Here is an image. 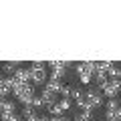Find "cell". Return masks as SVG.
<instances>
[{
    "label": "cell",
    "instance_id": "3957f363",
    "mask_svg": "<svg viewBox=\"0 0 121 121\" xmlns=\"http://www.w3.org/2000/svg\"><path fill=\"white\" fill-rule=\"evenodd\" d=\"M85 97H87V101H89V105H91L93 109L99 107V105H103V95H101L97 89H89V91L85 93Z\"/></svg>",
    "mask_w": 121,
    "mask_h": 121
},
{
    "label": "cell",
    "instance_id": "d4e9b609",
    "mask_svg": "<svg viewBox=\"0 0 121 121\" xmlns=\"http://www.w3.org/2000/svg\"><path fill=\"white\" fill-rule=\"evenodd\" d=\"M51 121H67L65 115H60V117H51Z\"/></svg>",
    "mask_w": 121,
    "mask_h": 121
},
{
    "label": "cell",
    "instance_id": "277c9868",
    "mask_svg": "<svg viewBox=\"0 0 121 121\" xmlns=\"http://www.w3.org/2000/svg\"><path fill=\"white\" fill-rule=\"evenodd\" d=\"M101 91L105 93V97H109V99H115V95L121 91V81H109Z\"/></svg>",
    "mask_w": 121,
    "mask_h": 121
},
{
    "label": "cell",
    "instance_id": "d6986e66",
    "mask_svg": "<svg viewBox=\"0 0 121 121\" xmlns=\"http://www.w3.org/2000/svg\"><path fill=\"white\" fill-rule=\"evenodd\" d=\"M16 65H18V63H4V71H6V73H12V75H14V73L18 71Z\"/></svg>",
    "mask_w": 121,
    "mask_h": 121
},
{
    "label": "cell",
    "instance_id": "6da1fadb",
    "mask_svg": "<svg viewBox=\"0 0 121 121\" xmlns=\"http://www.w3.org/2000/svg\"><path fill=\"white\" fill-rule=\"evenodd\" d=\"M47 65H48V69L52 71L51 77H52V79H59V81H60V79L67 75V71H69L71 63H69V60H48Z\"/></svg>",
    "mask_w": 121,
    "mask_h": 121
},
{
    "label": "cell",
    "instance_id": "ffe728a7",
    "mask_svg": "<svg viewBox=\"0 0 121 121\" xmlns=\"http://www.w3.org/2000/svg\"><path fill=\"white\" fill-rule=\"evenodd\" d=\"M59 105H60V109H63V111H69L73 103H71V99H60V101H59Z\"/></svg>",
    "mask_w": 121,
    "mask_h": 121
},
{
    "label": "cell",
    "instance_id": "484cf974",
    "mask_svg": "<svg viewBox=\"0 0 121 121\" xmlns=\"http://www.w3.org/2000/svg\"><path fill=\"white\" fill-rule=\"evenodd\" d=\"M113 115H115V119H119V121H121V107H119V109H117V111H115V113H113Z\"/></svg>",
    "mask_w": 121,
    "mask_h": 121
},
{
    "label": "cell",
    "instance_id": "5bb4252c",
    "mask_svg": "<svg viewBox=\"0 0 121 121\" xmlns=\"http://www.w3.org/2000/svg\"><path fill=\"white\" fill-rule=\"evenodd\" d=\"M93 77H95V81H97V85H99L101 87V89H103V87L105 85H107V75H103V73H95V75H93Z\"/></svg>",
    "mask_w": 121,
    "mask_h": 121
},
{
    "label": "cell",
    "instance_id": "2e32d148",
    "mask_svg": "<svg viewBox=\"0 0 121 121\" xmlns=\"http://www.w3.org/2000/svg\"><path fill=\"white\" fill-rule=\"evenodd\" d=\"M91 117H93L91 111H81V113L75 115V121H91Z\"/></svg>",
    "mask_w": 121,
    "mask_h": 121
},
{
    "label": "cell",
    "instance_id": "ba28073f",
    "mask_svg": "<svg viewBox=\"0 0 121 121\" xmlns=\"http://www.w3.org/2000/svg\"><path fill=\"white\" fill-rule=\"evenodd\" d=\"M44 89H48V91H52V93H60V89H63V83L59 81V79H48L47 81V85H44Z\"/></svg>",
    "mask_w": 121,
    "mask_h": 121
},
{
    "label": "cell",
    "instance_id": "7a4b0ae2",
    "mask_svg": "<svg viewBox=\"0 0 121 121\" xmlns=\"http://www.w3.org/2000/svg\"><path fill=\"white\" fill-rule=\"evenodd\" d=\"M12 89H14V77H2L0 79V95H2V99H6L12 93Z\"/></svg>",
    "mask_w": 121,
    "mask_h": 121
},
{
    "label": "cell",
    "instance_id": "4316f807",
    "mask_svg": "<svg viewBox=\"0 0 121 121\" xmlns=\"http://www.w3.org/2000/svg\"><path fill=\"white\" fill-rule=\"evenodd\" d=\"M105 121H119V119H115V117H107Z\"/></svg>",
    "mask_w": 121,
    "mask_h": 121
},
{
    "label": "cell",
    "instance_id": "ac0fdd59",
    "mask_svg": "<svg viewBox=\"0 0 121 121\" xmlns=\"http://www.w3.org/2000/svg\"><path fill=\"white\" fill-rule=\"evenodd\" d=\"M60 95H63V99H71V95H73V87L63 85V89H60Z\"/></svg>",
    "mask_w": 121,
    "mask_h": 121
},
{
    "label": "cell",
    "instance_id": "cb8c5ba5",
    "mask_svg": "<svg viewBox=\"0 0 121 121\" xmlns=\"http://www.w3.org/2000/svg\"><path fill=\"white\" fill-rule=\"evenodd\" d=\"M47 63H40V60H35V63H30V69H47Z\"/></svg>",
    "mask_w": 121,
    "mask_h": 121
},
{
    "label": "cell",
    "instance_id": "30bf717a",
    "mask_svg": "<svg viewBox=\"0 0 121 121\" xmlns=\"http://www.w3.org/2000/svg\"><path fill=\"white\" fill-rule=\"evenodd\" d=\"M44 99V103H47V107H51V105H56L55 101H56V93H52V91H48V89H43V95H40Z\"/></svg>",
    "mask_w": 121,
    "mask_h": 121
},
{
    "label": "cell",
    "instance_id": "8fae6325",
    "mask_svg": "<svg viewBox=\"0 0 121 121\" xmlns=\"http://www.w3.org/2000/svg\"><path fill=\"white\" fill-rule=\"evenodd\" d=\"M107 77L111 79V81H121V69L117 65H111V69H109Z\"/></svg>",
    "mask_w": 121,
    "mask_h": 121
},
{
    "label": "cell",
    "instance_id": "52a82bcc",
    "mask_svg": "<svg viewBox=\"0 0 121 121\" xmlns=\"http://www.w3.org/2000/svg\"><path fill=\"white\" fill-rule=\"evenodd\" d=\"M22 115H24V119L26 121H39V111H36V109L35 107H30V105H28V107H22Z\"/></svg>",
    "mask_w": 121,
    "mask_h": 121
},
{
    "label": "cell",
    "instance_id": "5b68a950",
    "mask_svg": "<svg viewBox=\"0 0 121 121\" xmlns=\"http://www.w3.org/2000/svg\"><path fill=\"white\" fill-rule=\"evenodd\" d=\"M30 81L32 85H47V69H30Z\"/></svg>",
    "mask_w": 121,
    "mask_h": 121
},
{
    "label": "cell",
    "instance_id": "8992f818",
    "mask_svg": "<svg viewBox=\"0 0 121 121\" xmlns=\"http://www.w3.org/2000/svg\"><path fill=\"white\" fill-rule=\"evenodd\" d=\"M12 77H14V81H18V83H30V69H20V67H18V71Z\"/></svg>",
    "mask_w": 121,
    "mask_h": 121
},
{
    "label": "cell",
    "instance_id": "603a6c76",
    "mask_svg": "<svg viewBox=\"0 0 121 121\" xmlns=\"http://www.w3.org/2000/svg\"><path fill=\"white\" fill-rule=\"evenodd\" d=\"M71 97L77 101V99H81V97H85V93H83L81 89H73V95H71Z\"/></svg>",
    "mask_w": 121,
    "mask_h": 121
},
{
    "label": "cell",
    "instance_id": "7c38bea8",
    "mask_svg": "<svg viewBox=\"0 0 121 121\" xmlns=\"http://www.w3.org/2000/svg\"><path fill=\"white\" fill-rule=\"evenodd\" d=\"M111 65H113V63H109V60H101V63H97V73L107 75L109 69H111Z\"/></svg>",
    "mask_w": 121,
    "mask_h": 121
},
{
    "label": "cell",
    "instance_id": "44dd1931",
    "mask_svg": "<svg viewBox=\"0 0 121 121\" xmlns=\"http://www.w3.org/2000/svg\"><path fill=\"white\" fill-rule=\"evenodd\" d=\"M44 105H47V103H44L43 97H35V103H32V107H35V109H40V107H44Z\"/></svg>",
    "mask_w": 121,
    "mask_h": 121
},
{
    "label": "cell",
    "instance_id": "7402d4cb",
    "mask_svg": "<svg viewBox=\"0 0 121 121\" xmlns=\"http://www.w3.org/2000/svg\"><path fill=\"white\" fill-rule=\"evenodd\" d=\"M91 77H93V75H81V77H79L81 85H89V83H91Z\"/></svg>",
    "mask_w": 121,
    "mask_h": 121
},
{
    "label": "cell",
    "instance_id": "9c48e42d",
    "mask_svg": "<svg viewBox=\"0 0 121 121\" xmlns=\"http://www.w3.org/2000/svg\"><path fill=\"white\" fill-rule=\"evenodd\" d=\"M0 109H2V113H14L16 111V103L10 99H2L0 101Z\"/></svg>",
    "mask_w": 121,
    "mask_h": 121
},
{
    "label": "cell",
    "instance_id": "4fadbf2b",
    "mask_svg": "<svg viewBox=\"0 0 121 121\" xmlns=\"http://www.w3.org/2000/svg\"><path fill=\"white\" fill-rule=\"evenodd\" d=\"M105 107H107V113H115L119 109V103H117V99H107Z\"/></svg>",
    "mask_w": 121,
    "mask_h": 121
},
{
    "label": "cell",
    "instance_id": "e0dca14e",
    "mask_svg": "<svg viewBox=\"0 0 121 121\" xmlns=\"http://www.w3.org/2000/svg\"><path fill=\"white\" fill-rule=\"evenodd\" d=\"M2 121H20V115L16 111L14 113H2Z\"/></svg>",
    "mask_w": 121,
    "mask_h": 121
},
{
    "label": "cell",
    "instance_id": "9a60e30c",
    "mask_svg": "<svg viewBox=\"0 0 121 121\" xmlns=\"http://www.w3.org/2000/svg\"><path fill=\"white\" fill-rule=\"evenodd\" d=\"M48 113H51V117H60L65 111H63V109H60V105L56 103V105H51V107H48Z\"/></svg>",
    "mask_w": 121,
    "mask_h": 121
}]
</instances>
